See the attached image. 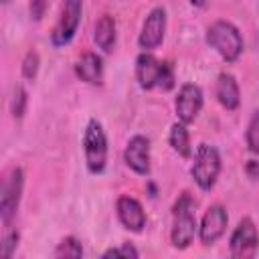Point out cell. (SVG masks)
<instances>
[{
	"instance_id": "cell-5",
	"label": "cell",
	"mask_w": 259,
	"mask_h": 259,
	"mask_svg": "<svg viewBox=\"0 0 259 259\" xmlns=\"http://www.w3.org/2000/svg\"><path fill=\"white\" fill-rule=\"evenodd\" d=\"M221 172V154L210 144H200L194 152V162L190 166V174L200 190H210L217 184Z\"/></svg>"
},
{
	"instance_id": "cell-9",
	"label": "cell",
	"mask_w": 259,
	"mask_h": 259,
	"mask_svg": "<svg viewBox=\"0 0 259 259\" xmlns=\"http://www.w3.org/2000/svg\"><path fill=\"white\" fill-rule=\"evenodd\" d=\"M164 32H166V10L162 6H156L150 10V14L142 24V32L138 36L140 49L144 53L154 51L164 40Z\"/></svg>"
},
{
	"instance_id": "cell-11",
	"label": "cell",
	"mask_w": 259,
	"mask_h": 259,
	"mask_svg": "<svg viewBox=\"0 0 259 259\" xmlns=\"http://www.w3.org/2000/svg\"><path fill=\"white\" fill-rule=\"evenodd\" d=\"M227 223H229V214L225 210V206L221 204H212L206 208L202 221H200V227H198V237H200V243L202 245H212L217 243L225 231H227Z\"/></svg>"
},
{
	"instance_id": "cell-21",
	"label": "cell",
	"mask_w": 259,
	"mask_h": 259,
	"mask_svg": "<svg viewBox=\"0 0 259 259\" xmlns=\"http://www.w3.org/2000/svg\"><path fill=\"white\" fill-rule=\"evenodd\" d=\"M26 101H28V95L22 87H16L14 89V95H12V101H10V111L16 119H20L24 115V109H26Z\"/></svg>"
},
{
	"instance_id": "cell-2",
	"label": "cell",
	"mask_w": 259,
	"mask_h": 259,
	"mask_svg": "<svg viewBox=\"0 0 259 259\" xmlns=\"http://www.w3.org/2000/svg\"><path fill=\"white\" fill-rule=\"evenodd\" d=\"M136 79L142 89L170 91L174 87V67L150 53H142L136 59Z\"/></svg>"
},
{
	"instance_id": "cell-1",
	"label": "cell",
	"mask_w": 259,
	"mask_h": 259,
	"mask_svg": "<svg viewBox=\"0 0 259 259\" xmlns=\"http://www.w3.org/2000/svg\"><path fill=\"white\" fill-rule=\"evenodd\" d=\"M194 208H196V202L188 192H182L176 198L172 206V231H170L172 247L186 249L194 241V235L198 231Z\"/></svg>"
},
{
	"instance_id": "cell-7",
	"label": "cell",
	"mask_w": 259,
	"mask_h": 259,
	"mask_svg": "<svg viewBox=\"0 0 259 259\" xmlns=\"http://www.w3.org/2000/svg\"><path fill=\"white\" fill-rule=\"evenodd\" d=\"M22 188H24V172L22 168H12L4 182H2V192H0V219L6 227H10L12 219L16 217L20 198H22Z\"/></svg>"
},
{
	"instance_id": "cell-17",
	"label": "cell",
	"mask_w": 259,
	"mask_h": 259,
	"mask_svg": "<svg viewBox=\"0 0 259 259\" xmlns=\"http://www.w3.org/2000/svg\"><path fill=\"white\" fill-rule=\"evenodd\" d=\"M168 142L172 146V150L182 156V158H190L192 156V146H190V134L186 130V123L182 121H176L172 127H170V134H168Z\"/></svg>"
},
{
	"instance_id": "cell-20",
	"label": "cell",
	"mask_w": 259,
	"mask_h": 259,
	"mask_svg": "<svg viewBox=\"0 0 259 259\" xmlns=\"http://www.w3.org/2000/svg\"><path fill=\"white\" fill-rule=\"evenodd\" d=\"M18 239H20L18 231H16V229L6 227V233H4V237H2V257L10 259V257L14 255L16 247H18Z\"/></svg>"
},
{
	"instance_id": "cell-19",
	"label": "cell",
	"mask_w": 259,
	"mask_h": 259,
	"mask_svg": "<svg viewBox=\"0 0 259 259\" xmlns=\"http://www.w3.org/2000/svg\"><path fill=\"white\" fill-rule=\"evenodd\" d=\"M245 140H247L249 152L255 154V156H259V111H253V115L249 119V125H247Z\"/></svg>"
},
{
	"instance_id": "cell-18",
	"label": "cell",
	"mask_w": 259,
	"mask_h": 259,
	"mask_svg": "<svg viewBox=\"0 0 259 259\" xmlns=\"http://www.w3.org/2000/svg\"><path fill=\"white\" fill-rule=\"evenodd\" d=\"M55 257H59V259H79V257H83V245H81V241L79 239H75V237H65L59 245H57V249H55V253H53Z\"/></svg>"
},
{
	"instance_id": "cell-10",
	"label": "cell",
	"mask_w": 259,
	"mask_h": 259,
	"mask_svg": "<svg viewBox=\"0 0 259 259\" xmlns=\"http://www.w3.org/2000/svg\"><path fill=\"white\" fill-rule=\"evenodd\" d=\"M174 107H176L178 121L192 123L202 109V89L194 83H184L176 95Z\"/></svg>"
},
{
	"instance_id": "cell-16",
	"label": "cell",
	"mask_w": 259,
	"mask_h": 259,
	"mask_svg": "<svg viewBox=\"0 0 259 259\" xmlns=\"http://www.w3.org/2000/svg\"><path fill=\"white\" fill-rule=\"evenodd\" d=\"M115 38H117V32H115V20H113V16L103 14V16L95 22L93 40H95V45H97L103 53H111L113 47H115Z\"/></svg>"
},
{
	"instance_id": "cell-25",
	"label": "cell",
	"mask_w": 259,
	"mask_h": 259,
	"mask_svg": "<svg viewBox=\"0 0 259 259\" xmlns=\"http://www.w3.org/2000/svg\"><path fill=\"white\" fill-rule=\"evenodd\" d=\"M190 4L196 6V8H202V6L206 4V0H190Z\"/></svg>"
},
{
	"instance_id": "cell-13",
	"label": "cell",
	"mask_w": 259,
	"mask_h": 259,
	"mask_svg": "<svg viewBox=\"0 0 259 259\" xmlns=\"http://www.w3.org/2000/svg\"><path fill=\"white\" fill-rule=\"evenodd\" d=\"M115 212L119 223L132 231V233H142L146 227V212L144 206L140 204V200H136L134 196H119L115 202Z\"/></svg>"
},
{
	"instance_id": "cell-6",
	"label": "cell",
	"mask_w": 259,
	"mask_h": 259,
	"mask_svg": "<svg viewBox=\"0 0 259 259\" xmlns=\"http://www.w3.org/2000/svg\"><path fill=\"white\" fill-rule=\"evenodd\" d=\"M81 14H83V0H63L59 20L51 32L53 47H65L73 40L81 22Z\"/></svg>"
},
{
	"instance_id": "cell-12",
	"label": "cell",
	"mask_w": 259,
	"mask_h": 259,
	"mask_svg": "<svg viewBox=\"0 0 259 259\" xmlns=\"http://www.w3.org/2000/svg\"><path fill=\"white\" fill-rule=\"evenodd\" d=\"M123 160L127 168H132L140 176L150 174V140L146 136H134L130 138L125 150H123Z\"/></svg>"
},
{
	"instance_id": "cell-22",
	"label": "cell",
	"mask_w": 259,
	"mask_h": 259,
	"mask_svg": "<svg viewBox=\"0 0 259 259\" xmlns=\"http://www.w3.org/2000/svg\"><path fill=\"white\" fill-rule=\"evenodd\" d=\"M38 63L40 61H38L36 51H28L26 57H24V61H22V77L28 79V81H32L36 77V73H38Z\"/></svg>"
},
{
	"instance_id": "cell-15",
	"label": "cell",
	"mask_w": 259,
	"mask_h": 259,
	"mask_svg": "<svg viewBox=\"0 0 259 259\" xmlns=\"http://www.w3.org/2000/svg\"><path fill=\"white\" fill-rule=\"evenodd\" d=\"M75 75L89 83V85H99L103 81V61L97 53H85L75 65Z\"/></svg>"
},
{
	"instance_id": "cell-24",
	"label": "cell",
	"mask_w": 259,
	"mask_h": 259,
	"mask_svg": "<svg viewBox=\"0 0 259 259\" xmlns=\"http://www.w3.org/2000/svg\"><path fill=\"white\" fill-rule=\"evenodd\" d=\"M45 10H47V0H30V18L32 20H40L45 16Z\"/></svg>"
},
{
	"instance_id": "cell-4",
	"label": "cell",
	"mask_w": 259,
	"mask_h": 259,
	"mask_svg": "<svg viewBox=\"0 0 259 259\" xmlns=\"http://www.w3.org/2000/svg\"><path fill=\"white\" fill-rule=\"evenodd\" d=\"M83 154L85 164L91 174H101L107 164V136L97 119H89L83 134Z\"/></svg>"
},
{
	"instance_id": "cell-23",
	"label": "cell",
	"mask_w": 259,
	"mask_h": 259,
	"mask_svg": "<svg viewBox=\"0 0 259 259\" xmlns=\"http://www.w3.org/2000/svg\"><path fill=\"white\" fill-rule=\"evenodd\" d=\"M138 255H140L138 249L130 243H123L121 247H111L103 253V257H138Z\"/></svg>"
},
{
	"instance_id": "cell-8",
	"label": "cell",
	"mask_w": 259,
	"mask_h": 259,
	"mask_svg": "<svg viewBox=\"0 0 259 259\" xmlns=\"http://www.w3.org/2000/svg\"><path fill=\"white\" fill-rule=\"evenodd\" d=\"M229 249H231V255L237 257V259H247V257H253L257 253V249H259V233H257L255 223L249 217L241 219L239 225L235 227V231L231 233Z\"/></svg>"
},
{
	"instance_id": "cell-14",
	"label": "cell",
	"mask_w": 259,
	"mask_h": 259,
	"mask_svg": "<svg viewBox=\"0 0 259 259\" xmlns=\"http://www.w3.org/2000/svg\"><path fill=\"white\" fill-rule=\"evenodd\" d=\"M214 95H217V101L229 111L237 109L239 103H241V89H239L237 79L231 73H221L219 75L217 85H214Z\"/></svg>"
},
{
	"instance_id": "cell-3",
	"label": "cell",
	"mask_w": 259,
	"mask_h": 259,
	"mask_svg": "<svg viewBox=\"0 0 259 259\" xmlns=\"http://www.w3.org/2000/svg\"><path fill=\"white\" fill-rule=\"evenodd\" d=\"M206 42L221 55L223 61L235 63L243 53V36L229 20H217L206 30Z\"/></svg>"
},
{
	"instance_id": "cell-26",
	"label": "cell",
	"mask_w": 259,
	"mask_h": 259,
	"mask_svg": "<svg viewBox=\"0 0 259 259\" xmlns=\"http://www.w3.org/2000/svg\"><path fill=\"white\" fill-rule=\"evenodd\" d=\"M2 2H4V4H8V2H10V0H2Z\"/></svg>"
}]
</instances>
